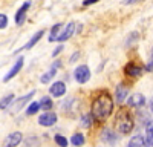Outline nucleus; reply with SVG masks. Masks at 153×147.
I'll list each match as a JSON object with an SVG mask.
<instances>
[{"mask_svg":"<svg viewBox=\"0 0 153 147\" xmlns=\"http://www.w3.org/2000/svg\"><path fill=\"white\" fill-rule=\"evenodd\" d=\"M91 114L97 121H104L113 114V98L109 92L103 91L94 98L91 106Z\"/></svg>","mask_w":153,"mask_h":147,"instance_id":"f257e3e1","label":"nucleus"},{"mask_svg":"<svg viewBox=\"0 0 153 147\" xmlns=\"http://www.w3.org/2000/svg\"><path fill=\"white\" fill-rule=\"evenodd\" d=\"M135 127V122H133V118L132 115L129 114V110L121 107L117 114H115V129H117L120 133H130Z\"/></svg>","mask_w":153,"mask_h":147,"instance_id":"f03ea898","label":"nucleus"},{"mask_svg":"<svg viewBox=\"0 0 153 147\" xmlns=\"http://www.w3.org/2000/svg\"><path fill=\"white\" fill-rule=\"evenodd\" d=\"M74 78H75L76 83H80V84L87 83L89 80H91V69H89V66H86V65L76 66V69L74 71Z\"/></svg>","mask_w":153,"mask_h":147,"instance_id":"7ed1b4c3","label":"nucleus"},{"mask_svg":"<svg viewBox=\"0 0 153 147\" xmlns=\"http://www.w3.org/2000/svg\"><path fill=\"white\" fill-rule=\"evenodd\" d=\"M58 117L55 112H51V110H46L45 114H42L40 117H38V124L43 126V127H51V126H54L55 122H57Z\"/></svg>","mask_w":153,"mask_h":147,"instance_id":"20e7f679","label":"nucleus"},{"mask_svg":"<svg viewBox=\"0 0 153 147\" xmlns=\"http://www.w3.org/2000/svg\"><path fill=\"white\" fill-rule=\"evenodd\" d=\"M34 95H35V91H31L29 94H26V95H23V97L17 98V100L12 103V110H14V112H19V110H22L25 106L28 104V101L31 100Z\"/></svg>","mask_w":153,"mask_h":147,"instance_id":"39448f33","label":"nucleus"},{"mask_svg":"<svg viewBox=\"0 0 153 147\" xmlns=\"http://www.w3.org/2000/svg\"><path fill=\"white\" fill-rule=\"evenodd\" d=\"M23 63H25V58H23V57H19V58L16 60V65L12 66V68H11V71H9V72L6 74V75H5L3 81L6 83V81H9V80H12V78H14V77L17 75V74L22 71V68H23Z\"/></svg>","mask_w":153,"mask_h":147,"instance_id":"423d86ee","label":"nucleus"},{"mask_svg":"<svg viewBox=\"0 0 153 147\" xmlns=\"http://www.w3.org/2000/svg\"><path fill=\"white\" fill-rule=\"evenodd\" d=\"M49 94L55 97V98H60L66 94V84L63 83V81H55L52 83V86L49 88Z\"/></svg>","mask_w":153,"mask_h":147,"instance_id":"0eeeda50","label":"nucleus"},{"mask_svg":"<svg viewBox=\"0 0 153 147\" xmlns=\"http://www.w3.org/2000/svg\"><path fill=\"white\" fill-rule=\"evenodd\" d=\"M75 29H76L75 23H74V22H69L66 26L63 28V31H61V34H60V37H58L57 42H66V40H69L71 37L75 34Z\"/></svg>","mask_w":153,"mask_h":147,"instance_id":"6e6552de","label":"nucleus"},{"mask_svg":"<svg viewBox=\"0 0 153 147\" xmlns=\"http://www.w3.org/2000/svg\"><path fill=\"white\" fill-rule=\"evenodd\" d=\"M127 95H129V88H127L124 83L117 84V88H115V98H117V101H118L120 104L126 101Z\"/></svg>","mask_w":153,"mask_h":147,"instance_id":"1a4fd4ad","label":"nucleus"},{"mask_svg":"<svg viewBox=\"0 0 153 147\" xmlns=\"http://www.w3.org/2000/svg\"><path fill=\"white\" fill-rule=\"evenodd\" d=\"M28 9H29V0H26V3H23L20 6V9L16 12V23L19 24V26H22V24L25 23V20H26V14H28Z\"/></svg>","mask_w":153,"mask_h":147,"instance_id":"9d476101","label":"nucleus"},{"mask_svg":"<svg viewBox=\"0 0 153 147\" xmlns=\"http://www.w3.org/2000/svg\"><path fill=\"white\" fill-rule=\"evenodd\" d=\"M124 74L129 75V77H132V78H136V77H139L143 74V69L139 68L136 63H127L124 66Z\"/></svg>","mask_w":153,"mask_h":147,"instance_id":"9b49d317","label":"nucleus"},{"mask_svg":"<svg viewBox=\"0 0 153 147\" xmlns=\"http://www.w3.org/2000/svg\"><path fill=\"white\" fill-rule=\"evenodd\" d=\"M45 35V31L43 29H40V31H38V32H35L32 37H31V40L26 43V45H25L23 48H20V49H17V51L16 52H20V51H28V49H31L32 46H35L38 42H40V39H42V37Z\"/></svg>","mask_w":153,"mask_h":147,"instance_id":"f8f14e48","label":"nucleus"},{"mask_svg":"<svg viewBox=\"0 0 153 147\" xmlns=\"http://www.w3.org/2000/svg\"><path fill=\"white\" fill-rule=\"evenodd\" d=\"M60 66V61H55V65L51 68L46 74H43V75L40 77V83H43V84H48V83H51L52 81V78L57 75V68Z\"/></svg>","mask_w":153,"mask_h":147,"instance_id":"ddd939ff","label":"nucleus"},{"mask_svg":"<svg viewBox=\"0 0 153 147\" xmlns=\"http://www.w3.org/2000/svg\"><path fill=\"white\" fill-rule=\"evenodd\" d=\"M118 137L115 135V132L113 130H110V129H104L103 130V133H101V141L103 143H106V144H115V143H118Z\"/></svg>","mask_w":153,"mask_h":147,"instance_id":"4468645a","label":"nucleus"},{"mask_svg":"<svg viewBox=\"0 0 153 147\" xmlns=\"http://www.w3.org/2000/svg\"><path fill=\"white\" fill-rule=\"evenodd\" d=\"M129 106L130 107H141L146 104V98L143 94H133L132 97H129Z\"/></svg>","mask_w":153,"mask_h":147,"instance_id":"2eb2a0df","label":"nucleus"},{"mask_svg":"<svg viewBox=\"0 0 153 147\" xmlns=\"http://www.w3.org/2000/svg\"><path fill=\"white\" fill-rule=\"evenodd\" d=\"M22 140H23L22 132H12V133H9V137H8V140H6V146H8V147L19 146V144L22 143Z\"/></svg>","mask_w":153,"mask_h":147,"instance_id":"dca6fc26","label":"nucleus"},{"mask_svg":"<svg viewBox=\"0 0 153 147\" xmlns=\"http://www.w3.org/2000/svg\"><path fill=\"white\" fill-rule=\"evenodd\" d=\"M63 28H65V24L63 23H55L54 26H52V29H51V35H49V42L52 43V42H57L58 40V37H60V34H61V31H63Z\"/></svg>","mask_w":153,"mask_h":147,"instance_id":"f3484780","label":"nucleus"},{"mask_svg":"<svg viewBox=\"0 0 153 147\" xmlns=\"http://www.w3.org/2000/svg\"><path fill=\"white\" fill-rule=\"evenodd\" d=\"M143 146H147V143H146V138L141 137V135H135L129 141V147H143Z\"/></svg>","mask_w":153,"mask_h":147,"instance_id":"a211bd4d","label":"nucleus"},{"mask_svg":"<svg viewBox=\"0 0 153 147\" xmlns=\"http://www.w3.org/2000/svg\"><path fill=\"white\" fill-rule=\"evenodd\" d=\"M92 121H94L92 114H86V115H83V117H81V127H84V129L92 127Z\"/></svg>","mask_w":153,"mask_h":147,"instance_id":"6ab92c4d","label":"nucleus"},{"mask_svg":"<svg viewBox=\"0 0 153 147\" xmlns=\"http://www.w3.org/2000/svg\"><path fill=\"white\" fill-rule=\"evenodd\" d=\"M12 101H14V95H12V94H9V95H6V97H3L2 98V100H0V109H8L9 107V104L12 103Z\"/></svg>","mask_w":153,"mask_h":147,"instance_id":"aec40b11","label":"nucleus"},{"mask_svg":"<svg viewBox=\"0 0 153 147\" xmlns=\"http://www.w3.org/2000/svg\"><path fill=\"white\" fill-rule=\"evenodd\" d=\"M40 109L43 110H51L52 109V100H51V97H43L40 100Z\"/></svg>","mask_w":153,"mask_h":147,"instance_id":"412c9836","label":"nucleus"},{"mask_svg":"<svg viewBox=\"0 0 153 147\" xmlns=\"http://www.w3.org/2000/svg\"><path fill=\"white\" fill-rule=\"evenodd\" d=\"M71 143H72V146H83L84 144L83 133H74L72 138H71Z\"/></svg>","mask_w":153,"mask_h":147,"instance_id":"4be33fe9","label":"nucleus"},{"mask_svg":"<svg viewBox=\"0 0 153 147\" xmlns=\"http://www.w3.org/2000/svg\"><path fill=\"white\" fill-rule=\"evenodd\" d=\"M38 110H40V103L34 101V103H31V104L28 106V109H26V115H35Z\"/></svg>","mask_w":153,"mask_h":147,"instance_id":"5701e85b","label":"nucleus"},{"mask_svg":"<svg viewBox=\"0 0 153 147\" xmlns=\"http://www.w3.org/2000/svg\"><path fill=\"white\" fill-rule=\"evenodd\" d=\"M54 141H55L58 146H63V147H66V146H68V140H66L65 137H63V135H55Z\"/></svg>","mask_w":153,"mask_h":147,"instance_id":"b1692460","label":"nucleus"},{"mask_svg":"<svg viewBox=\"0 0 153 147\" xmlns=\"http://www.w3.org/2000/svg\"><path fill=\"white\" fill-rule=\"evenodd\" d=\"M8 26V16L6 14H0V29H3Z\"/></svg>","mask_w":153,"mask_h":147,"instance_id":"393cba45","label":"nucleus"},{"mask_svg":"<svg viewBox=\"0 0 153 147\" xmlns=\"http://www.w3.org/2000/svg\"><path fill=\"white\" fill-rule=\"evenodd\" d=\"M146 133H147V137H149V135H153V120H149L147 121V124H146Z\"/></svg>","mask_w":153,"mask_h":147,"instance_id":"a878e982","label":"nucleus"},{"mask_svg":"<svg viewBox=\"0 0 153 147\" xmlns=\"http://www.w3.org/2000/svg\"><path fill=\"white\" fill-rule=\"evenodd\" d=\"M146 71H147V72L153 71V49H152V57H150V61H149V65L146 66Z\"/></svg>","mask_w":153,"mask_h":147,"instance_id":"bb28decb","label":"nucleus"},{"mask_svg":"<svg viewBox=\"0 0 153 147\" xmlns=\"http://www.w3.org/2000/svg\"><path fill=\"white\" fill-rule=\"evenodd\" d=\"M97 2H100V0H83V6H89V5H94V3H97Z\"/></svg>","mask_w":153,"mask_h":147,"instance_id":"cd10ccee","label":"nucleus"},{"mask_svg":"<svg viewBox=\"0 0 153 147\" xmlns=\"http://www.w3.org/2000/svg\"><path fill=\"white\" fill-rule=\"evenodd\" d=\"M80 57V52H74L72 54V57H71V60H69V63H74V61L76 60V58H78Z\"/></svg>","mask_w":153,"mask_h":147,"instance_id":"c85d7f7f","label":"nucleus"},{"mask_svg":"<svg viewBox=\"0 0 153 147\" xmlns=\"http://www.w3.org/2000/svg\"><path fill=\"white\" fill-rule=\"evenodd\" d=\"M136 2H139V0H123V5H133V3H136Z\"/></svg>","mask_w":153,"mask_h":147,"instance_id":"c756f323","label":"nucleus"},{"mask_svg":"<svg viewBox=\"0 0 153 147\" xmlns=\"http://www.w3.org/2000/svg\"><path fill=\"white\" fill-rule=\"evenodd\" d=\"M146 143H147V146H153V135H149L146 138Z\"/></svg>","mask_w":153,"mask_h":147,"instance_id":"7c9ffc66","label":"nucleus"},{"mask_svg":"<svg viewBox=\"0 0 153 147\" xmlns=\"http://www.w3.org/2000/svg\"><path fill=\"white\" fill-rule=\"evenodd\" d=\"M61 51H63V46H61V45H60V46H57V49H55V51H54V52H52V55H54V57H55V55H58V54H60V52H61Z\"/></svg>","mask_w":153,"mask_h":147,"instance_id":"2f4dec72","label":"nucleus"},{"mask_svg":"<svg viewBox=\"0 0 153 147\" xmlns=\"http://www.w3.org/2000/svg\"><path fill=\"white\" fill-rule=\"evenodd\" d=\"M149 107H150V112L153 114V98H152V100H150V104H149Z\"/></svg>","mask_w":153,"mask_h":147,"instance_id":"473e14b6","label":"nucleus"}]
</instances>
